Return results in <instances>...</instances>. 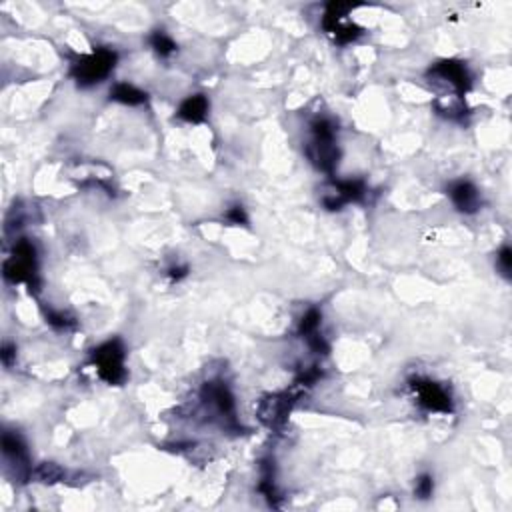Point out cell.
I'll return each mask as SVG.
<instances>
[{
	"instance_id": "13",
	"label": "cell",
	"mask_w": 512,
	"mask_h": 512,
	"mask_svg": "<svg viewBox=\"0 0 512 512\" xmlns=\"http://www.w3.org/2000/svg\"><path fill=\"white\" fill-rule=\"evenodd\" d=\"M364 184L360 180H340L334 182V198H338L340 203H357L364 196Z\"/></svg>"
},
{
	"instance_id": "1",
	"label": "cell",
	"mask_w": 512,
	"mask_h": 512,
	"mask_svg": "<svg viewBox=\"0 0 512 512\" xmlns=\"http://www.w3.org/2000/svg\"><path fill=\"white\" fill-rule=\"evenodd\" d=\"M310 129H312V143L306 148L309 158L321 170L331 174L340 158V153L334 144L336 129L328 119H316L310 124Z\"/></svg>"
},
{
	"instance_id": "2",
	"label": "cell",
	"mask_w": 512,
	"mask_h": 512,
	"mask_svg": "<svg viewBox=\"0 0 512 512\" xmlns=\"http://www.w3.org/2000/svg\"><path fill=\"white\" fill-rule=\"evenodd\" d=\"M117 64V52L110 48H96L93 54L81 56L72 64V78L81 86L105 81Z\"/></svg>"
},
{
	"instance_id": "15",
	"label": "cell",
	"mask_w": 512,
	"mask_h": 512,
	"mask_svg": "<svg viewBox=\"0 0 512 512\" xmlns=\"http://www.w3.org/2000/svg\"><path fill=\"white\" fill-rule=\"evenodd\" d=\"M150 44H153V48H155L160 56H170V54L177 50L174 40H172L165 30H155L153 36H150Z\"/></svg>"
},
{
	"instance_id": "12",
	"label": "cell",
	"mask_w": 512,
	"mask_h": 512,
	"mask_svg": "<svg viewBox=\"0 0 512 512\" xmlns=\"http://www.w3.org/2000/svg\"><path fill=\"white\" fill-rule=\"evenodd\" d=\"M2 451H4V454L11 458L12 463H16V465L26 466V463H28L26 446H24V442L20 441V436L14 434V432H4V434H2Z\"/></svg>"
},
{
	"instance_id": "20",
	"label": "cell",
	"mask_w": 512,
	"mask_h": 512,
	"mask_svg": "<svg viewBox=\"0 0 512 512\" xmlns=\"http://www.w3.org/2000/svg\"><path fill=\"white\" fill-rule=\"evenodd\" d=\"M227 218L232 225H249V218H246V213H244L242 206H232L227 213Z\"/></svg>"
},
{
	"instance_id": "7",
	"label": "cell",
	"mask_w": 512,
	"mask_h": 512,
	"mask_svg": "<svg viewBox=\"0 0 512 512\" xmlns=\"http://www.w3.org/2000/svg\"><path fill=\"white\" fill-rule=\"evenodd\" d=\"M292 396L286 394H274V396H268L264 398L261 403V408H258V417L261 420L270 427V429H278L282 427L286 422V417L290 412V406H292Z\"/></svg>"
},
{
	"instance_id": "3",
	"label": "cell",
	"mask_w": 512,
	"mask_h": 512,
	"mask_svg": "<svg viewBox=\"0 0 512 512\" xmlns=\"http://www.w3.org/2000/svg\"><path fill=\"white\" fill-rule=\"evenodd\" d=\"M90 362L95 364L98 374L102 381L108 384H120L126 379V370H124V346L119 338L108 340L105 345L93 350Z\"/></svg>"
},
{
	"instance_id": "4",
	"label": "cell",
	"mask_w": 512,
	"mask_h": 512,
	"mask_svg": "<svg viewBox=\"0 0 512 512\" xmlns=\"http://www.w3.org/2000/svg\"><path fill=\"white\" fill-rule=\"evenodd\" d=\"M4 278L11 282H28V286H36V251L28 240H18L12 256L4 262Z\"/></svg>"
},
{
	"instance_id": "19",
	"label": "cell",
	"mask_w": 512,
	"mask_h": 512,
	"mask_svg": "<svg viewBox=\"0 0 512 512\" xmlns=\"http://www.w3.org/2000/svg\"><path fill=\"white\" fill-rule=\"evenodd\" d=\"M47 321L48 324H52V326H56V328H69V326L74 324V321L69 318L64 312H54V310H48Z\"/></svg>"
},
{
	"instance_id": "17",
	"label": "cell",
	"mask_w": 512,
	"mask_h": 512,
	"mask_svg": "<svg viewBox=\"0 0 512 512\" xmlns=\"http://www.w3.org/2000/svg\"><path fill=\"white\" fill-rule=\"evenodd\" d=\"M432 490H434V482H432V477L430 475H422V477L417 480V492L418 499H422V501H427L432 496Z\"/></svg>"
},
{
	"instance_id": "14",
	"label": "cell",
	"mask_w": 512,
	"mask_h": 512,
	"mask_svg": "<svg viewBox=\"0 0 512 512\" xmlns=\"http://www.w3.org/2000/svg\"><path fill=\"white\" fill-rule=\"evenodd\" d=\"M321 321H322V314L318 309H310L304 316H302V321L298 324V334L300 336H310V334L318 333V328H321Z\"/></svg>"
},
{
	"instance_id": "18",
	"label": "cell",
	"mask_w": 512,
	"mask_h": 512,
	"mask_svg": "<svg viewBox=\"0 0 512 512\" xmlns=\"http://www.w3.org/2000/svg\"><path fill=\"white\" fill-rule=\"evenodd\" d=\"M496 262H499V268H501V273L506 276V278H511V268H512V252L508 246H502L501 252H499V256H496Z\"/></svg>"
},
{
	"instance_id": "6",
	"label": "cell",
	"mask_w": 512,
	"mask_h": 512,
	"mask_svg": "<svg viewBox=\"0 0 512 512\" xmlns=\"http://www.w3.org/2000/svg\"><path fill=\"white\" fill-rule=\"evenodd\" d=\"M430 76L441 78L448 86H453L458 95H465L470 88V74L466 71V66L458 60H442L434 69H430Z\"/></svg>"
},
{
	"instance_id": "21",
	"label": "cell",
	"mask_w": 512,
	"mask_h": 512,
	"mask_svg": "<svg viewBox=\"0 0 512 512\" xmlns=\"http://www.w3.org/2000/svg\"><path fill=\"white\" fill-rule=\"evenodd\" d=\"M0 358H2V362H4V367H11L12 360L16 358V346L6 343V345L2 346V350H0Z\"/></svg>"
},
{
	"instance_id": "11",
	"label": "cell",
	"mask_w": 512,
	"mask_h": 512,
	"mask_svg": "<svg viewBox=\"0 0 512 512\" xmlns=\"http://www.w3.org/2000/svg\"><path fill=\"white\" fill-rule=\"evenodd\" d=\"M110 98L117 100L120 105H129V107H138L146 102V93L138 90L136 86L129 83H119L112 86L110 90Z\"/></svg>"
},
{
	"instance_id": "8",
	"label": "cell",
	"mask_w": 512,
	"mask_h": 512,
	"mask_svg": "<svg viewBox=\"0 0 512 512\" xmlns=\"http://www.w3.org/2000/svg\"><path fill=\"white\" fill-rule=\"evenodd\" d=\"M203 398L206 405H210L222 418H227L228 422H234V398L228 391L227 384L222 382H206L203 388Z\"/></svg>"
},
{
	"instance_id": "16",
	"label": "cell",
	"mask_w": 512,
	"mask_h": 512,
	"mask_svg": "<svg viewBox=\"0 0 512 512\" xmlns=\"http://www.w3.org/2000/svg\"><path fill=\"white\" fill-rule=\"evenodd\" d=\"M38 478L42 480V482H56L62 478V470H60L59 466L52 465V463H47V465H42L38 468Z\"/></svg>"
},
{
	"instance_id": "5",
	"label": "cell",
	"mask_w": 512,
	"mask_h": 512,
	"mask_svg": "<svg viewBox=\"0 0 512 512\" xmlns=\"http://www.w3.org/2000/svg\"><path fill=\"white\" fill-rule=\"evenodd\" d=\"M410 386L417 394L418 405L424 406L427 410H430V412H453V398L441 384L427 381V379H415Z\"/></svg>"
},
{
	"instance_id": "9",
	"label": "cell",
	"mask_w": 512,
	"mask_h": 512,
	"mask_svg": "<svg viewBox=\"0 0 512 512\" xmlns=\"http://www.w3.org/2000/svg\"><path fill=\"white\" fill-rule=\"evenodd\" d=\"M448 196L453 198L454 206L460 213L472 215V213H477L478 208H480V196H478L477 186L472 182H468V180H458V182L451 184Z\"/></svg>"
},
{
	"instance_id": "10",
	"label": "cell",
	"mask_w": 512,
	"mask_h": 512,
	"mask_svg": "<svg viewBox=\"0 0 512 512\" xmlns=\"http://www.w3.org/2000/svg\"><path fill=\"white\" fill-rule=\"evenodd\" d=\"M179 119L184 120V122H192V124H198L206 119L208 114V100L206 96L203 95H194L189 96L179 108Z\"/></svg>"
},
{
	"instance_id": "22",
	"label": "cell",
	"mask_w": 512,
	"mask_h": 512,
	"mask_svg": "<svg viewBox=\"0 0 512 512\" xmlns=\"http://www.w3.org/2000/svg\"><path fill=\"white\" fill-rule=\"evenodd\" d=\"M186 276V268L184 266H174V268H170V278L172 280H180V278H184Z\"/></svg>"
}]
</instances>
